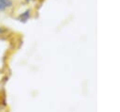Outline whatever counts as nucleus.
Listing matches in <instances>:
<instances>
[{
	"mask_svg": "<svg viewBox=\"0 0 120 112\" xmlns=\"http://www.w3.org/2000/svg\"><path fill=\"white\" fill-rule=\"evenodd\" d=\"M32 14H33V9H32L31 8H26L25 10H23L22 12L19 13L18 16L16 17V19H17L19 22L24 24V23L28 22V21L32 18Z\"/></svg>",
	"mask_w": 120,
	"mask_h": 112,
	"instance_id": "1",
	"label": "nucleus"
},
{
	"mask_svg": "<svg viewBox=\"0 0 120 112\" xmlns=\"http://www.w3.org/2000/svg\"><path fill=\"white\" fill-rule=\"evenodd\" d=\"M0 3L4 4L7 8V10H10L14 8V1L13 0H0Z\"/></svg>",
	"mask_w": 120,
	"mask_h": 112,
	"instance_id": "2",
	"label": "nucleus"
},
{
	"mask_svg": "<svg viewBox=\"0 0 120 112\" xmlns=\"http://www.w3.org/2000/svg\"><path fill=\"white\" fill-rule=\"evenodd\" d=\"M9 33V29L6 26H3V25H0V37H3V36H6Z\"/></svg>",
	"mask_w": 120,
	"mask_h": 112,
	"instance_id": "3",
	"label": "nucleus"
},
{
	"mask_svg": "<svg viewBox=\"0 0 120 112\" xmlns=\"http://www.w3.org/2000/svg\"><path fill=\"white\" fill-rule=\"evenodd\" d=\"M22 1H23L24 4H27V5H28V4H32V3L36 2L37 0H22Z\"/></svg>",
	"mask_w": 120,
	"mask_h": 112,
	"instance_id": "4",
	"label": "nucleus"
}]
</instances>
